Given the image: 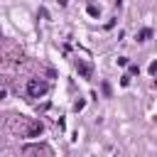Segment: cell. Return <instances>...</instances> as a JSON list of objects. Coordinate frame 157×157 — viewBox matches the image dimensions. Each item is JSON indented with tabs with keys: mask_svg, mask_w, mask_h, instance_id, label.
<instances>
[{
	"mask_svg": "<svg viewBox=\"0 0 157 157\" xmlns=\"http://www.w3.org/2000/svg\"><path fill=\"white\" fill-rule=\"evenodd\" d=\"M47 93V83L44 81H39V78H32L29 83H27V96H32V98H39V96H44Z\"/></svg>",
	"mask_w": 157,
	"mask_h": 157,
	"instance_id": "1",
	"label": "cell"
},
{
	"mask_svg": "<svg viewBox=\"0 0 157 157\" xmlns=\"http://www.w3.org/2000/svg\"><path fill=\"white\" fill-rule=\"evenodd\" d=\"M76 69H78V71H81V76H86V78H88V76H91V69H88V66H86V64H83V61H81V59H78V61H76Z\"/></svg>",
	"mask_w": 157,
	"mask_h": 157,
	"instance_id": "2",
	"label": "cell"
},
{
	"mask_svg": "<svg viewBox=\"0 0 157 157\" xmlns=\"http://www.w3.org/2000/svg\"><path fill=\"white\" fill-rule=\"evenodd\" d=\"M150 37H152V29H142V32L137 34V39H140V42H145V39H150Z\"/></svg>",
	"mask_w": 157,
	"mask_h": 157,
	"instance_id": "3",
	"label": "cell"
}]
</instances>
